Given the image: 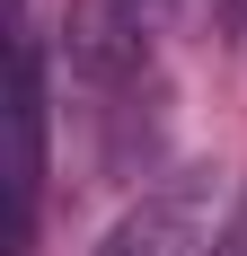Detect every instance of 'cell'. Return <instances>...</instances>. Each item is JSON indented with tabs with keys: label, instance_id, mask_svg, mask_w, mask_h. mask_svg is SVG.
Segmentation results:
<instances>
[{
	"label": "cell",
	"instance_id": "obj_4",
	"mask_svg": "<svg viewBox=\"0 0 247 256\" xmlns=\"http://www.w3.org/2000/svg\"><path fill=\"white\" fill-rule=\"evenodd\" d=\"M212 256H247V221H230V230H221V248H212Z\"/></svg>",
	"mask_w": 247,
	"mask_h": 256
},
{
	"label": "cell",
	"instance_id": "obj_2",
	"mask_svg": "<svg viewBox=\"0 0 247 256\" xmlns=\"http://www.w3.org/2000/svg\"><path fill=\"white\" fill-rule=\"evenodd\" d=\"M159 26H168V0H71V71L88 88H124V80H142L150 44H159Z\"/></svg>",
	"mask_w": 247,
	"mask_h": 256
},
{
	"label": "cell",
	"instance_id": "obj_5",
	"mask_svg": "<svg viewBox=\"0 0 247 256\" xmlns=\"http://www.w3.org/2000/svg\"><path fill=\"white\" fill-rule=\"evenodd\" d=\"M221 9H230V26H238V44H247V0H221Z\"/></svg>",
	"mask_w": 247,
	"mask_h": 256
},
{
	"label": "cell",
	"instance_id": "obj_1",
	"mask_svg": "<svg viewBox=\"0 0 247 256\" xmlns=\"http://www.w3.org/2000/svg\"><path fill=\"white\" fill-rule=\"evenodd\" d=\"M36 204H44V36L18 18L9 44V248L18 256L36 238Z\"/></svg>",
	"mask_w": 247,
	"mask_h": 256
},
{
	"label": "cell",
	"instance_id": "obj_3",
	"mask_svg": "<svg viewBox=\"0 0 247 256\" xmlns=\"http://www.w3.org/2000/svg\"><path fill=\"white\" fill-rule=\"evenodd\" d=\"M88 256H194V186H176V194H150L98 238Z\"/></svg>",
	"mask_w": 247,
	"mask_h": 256
}]
</instances>
